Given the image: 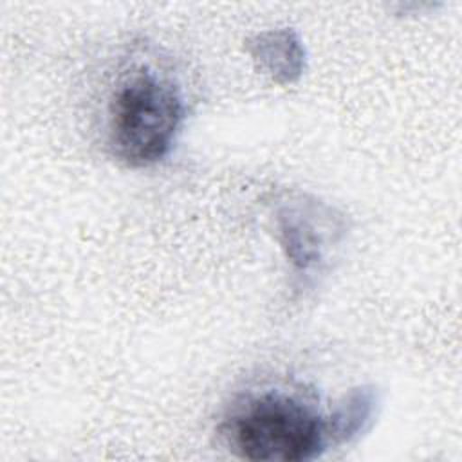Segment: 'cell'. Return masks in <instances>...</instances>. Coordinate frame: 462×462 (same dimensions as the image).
I'll use <instances>...</instances> for the list:
<instances>
[{"instance_id": "cell-4", "label": "cell", "mask_w": 462, "mask_h": 462, "mask_svg": "<svg viewBox=\"0 0 462 462\" xmlns=\"http://www.w3.org/2000/svg\"><path fill=\"white\" fill-rule=\"evenodd\" d=\"M374 413V395L365 388L350 392L328 415L330 442L339 444L350 440L365 430V422Z\"/></svg>"}, {"instance_id": "cell-3", "label": "cell", "mask_w": 462, "mask_h": 462, "mask_svg": "<svg viewBox=\"0 0 462 462\" xmlns=\"http://www.w3.org/2000/svg\"><path fill=\"white\" fill-rule=\"evenodd\" d=\"M309 209V204H307ZM307 209L300 206L289 208V211H282L280 220V233L283 236V249L287 251V258L301 271L307 273L310 267H319L323 263L325 253V236L330 231L318 222V226L307 217Z\"/></svg>"}, {"instance_id": "cell-2", "label": "cell", "mask_w": 462, "mask_h": 462, "mask_svg": "<svg viewBox=\"0 0 462 462\" xmlns=\"http://www.w3.org/2000/svg\"><path fill=\"white\" fill-rule=\"evenodd\" d=\"M186 114L180 85L161 69L137 65L117 79L110 94L108 148L130 168L153 166L171 152Z\"/></svg>"}, {"instance_id": "cell-1", "label": "cell", "mask_w": 462, "mask_h": 462, "mask_svg": "<svg viewBox=\"0 0 462 462\" xmlns=\"http://www.w3.org/2000/svg\"><path fill=\"white\" fill-rule=\"evenodd\" d=\"M220 433L235 455L256 462L312 460L332 446L328 415L303 386L245 392L227 408Z\"/></svg>"}]
</instances>
